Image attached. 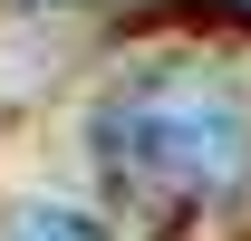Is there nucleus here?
<instances>
[{
  "label": "nucleus",
  "instance_id": "nucleus-1",
  "mask_svg": "<svg viewBox=\"0 0 251 241\" xmlns=\"http://www.w3.org/2000/svg\"><path fill=\"white\" fill-rule=\"evenodd\" d=\"M87 145L126 203L213 212L251 183V106L213 68H145V77L97 96Z\"/></svg>",
  "mask_w": 251,
  "mask_h": 241
},
{
  "label": "nucleus",
  "instance_id": "nucleus-2",
  "mask_svg": "<svg viewBox=\"0 0 251 241\" xmlns=\"http://www.w3.org/2000/svg\"><path fill=\"white\" fill-rule=\"evenodd\" d=\"M0 241H106L87 222V212H58V203H20L10 222H0Z\"/></svg>",
  "mask_w": 251,
  "mask_h": 241
}]
</instances>
